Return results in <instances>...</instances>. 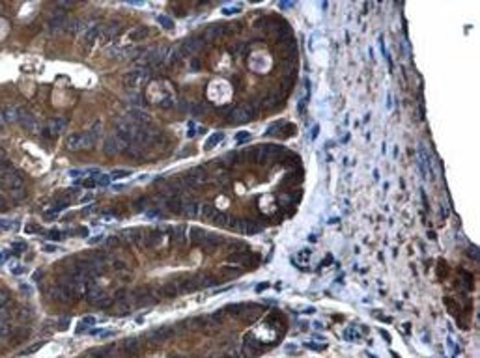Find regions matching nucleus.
I'll return each instance as SVG.
<instances>
[{"instance_id": "obj_1", "label": "nucleus", "mask_w": 480, "mask_h": 358, "mask_svg": "<svg viewBox=\"0 0 480 358\" xmlns=\"http://www.w3.org/2000/svg\"><path fill=\"white\" fill-rule=\"evenodd\" d=\"M95 142V135H71V137L65 140V148L71 149V151H79L84 148H92Z\"/></svg>"}, {"instance_id": "obj_2", "label": "nucleus", "mask_w": 480, "mask_h": 358, "mask_svg": "<svg viewBox=\"0 0 480 358\" xmlns=\"http://www.w3.org/2000/svg\"><path fill=\"white\" fill-rule=\"evenodd\" d=\"M19 125L24 129V131H28V133H38L40 131V121H38V118L34 116L32 112L28 110H24L22 108V114L19 118Z\"/></svg>"}, {"instance_id": "obj_3", "label": "nucleus", "mask_w": 480, "mask_h": 358, "mask_svg": "<svg viewBox=\"0 0 480 358\" xmlns=\"http://www.w3.org/2000/svg\"><path fill=\"white\" fill-rule=\"evenodd\" d=\"M64 127H65V121L60 119V118H54V119H51V121L42 129V135L45 138H54L62 133Z\"/></svg>"}, {"instance_id": "obj_4", "label": "nucleus", "mask_w": 480, "mask_h": 358, "mask_svg": "<svg viewBox=\"0 0 480 358\" xmlns=\"http://www.w3.org/2000/svg\"><path fill=\"white\" fill-rule=\"evenodd\" d=\"M0 112H2L6 123H19V118H21V114H22V108L17 105H8V106H4Z\"/></svg>"}, {"instance_id": "obj_5", "label": "nucleus", "mask_w": 480, "mask_h": 358, "mask_svg": "<svg viewBox=\"0 0 480 358\" xmlns=\"http://www.w3.org/2000/svg\"><path fill=\"white\" fill-rule=\"evenodd\" d=\"M122 351H124V355L126 357H138L140 355V345H138V339L135 338H129L124 341V345H122Z\"/></svg>"}, {"instance_id": "obj_6", "label": "nucleus", "mask_w": 480, "mask_h": 358, "mask_svg": "<svg viewBox=\"0 0 480 358\" xmlns=\"http://www.w3.org/2000/svg\"><path fill=\"white\" fill-rule=\"evenodd\" d=\"M170 336H172V330H170V328H165V327L157 328V330L152 332V338L157 339V341H165V339H168Z\"/></svg>"}, {"instance_id": "obj_7", "label": "nucleus", "mask_w": 480, "mask_h": 358, "mask_svg": "<svg viewBox=\"0 0 480 358\" xmlns=\"http://www.w3.org/2000/svg\"><path fill=\"white\" fill-rule=\"evenodd\" d=\"M11 332H13V328L10 327V323H2V321H0V339L10 338Z\"/></svg>"}, {"instance_id": "obj_8", "label": "nucleus", "mask_w": 480, "mask_h": 358, "mask_svg": "<svg viewBox=\"0 0 480 358\" xmlns=\"http://www.w3.org/2000/svg\"><path fill=\"white\" fill-rule=\"evenodd\" d=\"M17 226V222L15 220H10V219H0V230L2 232H10Z\"/></svg>"}, {"instance_id": "obj_9", "label": "nucleus", "mask_w": 480, "mask_h": 358, "mask_svg": "<svg viewBox=\"0 0 480 358\" xmlns=\"http://www.w3.org/2000/svg\"><path fill=\"white\" fill-rule=\"evenodd\" d=\"M222 138V133H215L213 137L209 138L208 142H206V149H209V148H213V146H217L219 144V140Z\"/></svg>"}, {"instance_id": "obj_10", "label": "nucleus", "mask_w": 480, "mask_h": 358, "mask_svg": "<svg viewBox=\"0 0 480 358\" xmlns=\"http://www.w3.org/2000/svg\"><path fill=\"white\" fill-rule=\"evenodd\" d=\"M131 172H127V170H116L110 174V179H120V178H127Z\"/></svg>"}, {"instance_id": "obj_11", "label": "nucleus", "mask_w": 480, "mask_h": 358, "mask_svg": "<svg viewBox=\"0 0 480 358\" xmlns=\"http://www.w3.org/2000/svg\"><path fill=\"white\" fill-rule=\"evenodd\" d=\"M157 21L161 22V24H163V26H167V28H172V26H174V22L170 21V19H168V17H161V15H159V17H157Z\"/></svg>"}, {"instance_id": "obj_12", "label": "nucleus", "mask_w": 480, "mask_h": 358, "mask_svg": "<svg viewBox=\"0 0 480 358\" xmlns=\"http://www.w3.org/2000/svg\"><path fill=\"white\" fill-rule=\"evenodd\" d=\"M42 345H43V341H40V343H36L34 347H28L26 351H22V357H24V355H32V353H36V351H40Z\"/></svg>"}, {"instance_id": "obj_13", "label": "nucleus", "mask_w": 480, "mask_h": 358, "mask_svg": "<svg viewBox=\"0 0 480 358\" xmlns=\"http://www.w3.org/2000/svg\"><path fill=\"white\" fill-rule=\"evenodd\" d=\"M49 237H52L54 241H58V239H62L64 233L62 232H49Z\"/></svg>"}, {"instance_id": "obj_14", "label": "nucleus", "mask_w": 480, "mask_h": 358, "mask_svg": "<svg viewBox=\"0 0 480 358\" xmlns=\"http://www.w3.org/2000/svg\"><path fill=\"white\" fill-rule=\"evenodd\" d=\"M24 230H26V233H38V232H40V228H38V226H30V224H28Z\"/></svg>"}, {"instance_id": "obj_15", "label": "nucleus", "mask_w": 480, "mask_h": 358, "mask_svg": "<svg viewBox=\"0 0 480 358\" xmlns=\"http://www.w3.org/2000/svg\"><path fill=\"white\" fill-rule=\"evenodd\" d=\"M24 271H26V269H24V267H21V265H19V267H13V269H11V273H13V274H22Z\"/></svg>"}, {"instance_id": "obj_16", "label": "nucleus", "mask_w": 480, "mask_h": 358, "mask_svg": "<svg viewBox=\"0 0 480 358\" xmlns=\"http://www.w3.org/2000/svg\"><path fill=\"white\" fill-rule=\"evenodd\" d=\"M306 347H308V349H316V351H324L325 345H314V343H306Z\"/></svg>"}, {"instance_id": "obj_17", "label": "nucleus", "mask_w": 480, "mask_h": 358, "mask_svg": "<svg viewBox=\"0 0 480 358\" xmlns=\"http://www.w3.org/2000/svg\"><path fill=\"white\" fill-rule=\"evenodd\" d=\"M94 323H95L94 317H86V319L83 321V325H94Z\"/></svg>"}, {"instance_id": "obj_18", "label": "nucleus", "mask_w": 480, "mask_h": 358, "mask_svg": "<svg viewBox=\"0 0 480 358\" xmlns=\"http://www.w3.org/2000/svg\"><path fill=\"white\" fill-rule=\"evenodd\" d=\"M247 138H249V133H240V135H238V142H240V140H247Z\"/></svg>"}, {"instance_id": "obj_19", "label": "nucleus", "mask_w": 480, "mask_h": 358, "mask_svg": "<svg viewBox=\"0 0 480 358\" xmlns=\"http://www.w3.org/2000/svg\"><path fill=\"white\" fill-rule=\"evenodd\" d=\"M6 258H8V252L0 250V263H2V261H6Z\"/></svg>"}, {"instance_id": "obj_20", "label": "nucleus", "mask_w": 480, "mask_h": 358, "mask_svg": "<svg viewBox=\"0 0 480 358\" xmlns=\"http://www.w3.org/2000/svg\"><path fill=\"white\" fill-rule=\"evenodd\" d=\"M43 248H45V250H47V252H54V250H56V246H51V244H45V246H43Z\"/></svg>"}, {"instance_id": "obj_21", "label": "nucleus", "mask_w": 480, "mask_h": 358, "mask_svg": "<svg viewBox=\"0 0 480 358\" xmlns=\"http://www.w3.org/2000/svg\"><path fill=\"white\" fill-rule=\"evenodd\" d=\"M4 123H6V121H4V116H2V112H0V129L4 127Z\"/></svg>"}]
</instances>
